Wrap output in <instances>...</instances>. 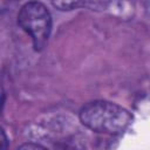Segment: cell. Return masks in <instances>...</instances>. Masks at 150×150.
I'll list each match as a JSON object with an SVG mask.
<instances>
[{
  "label": "cell",
  "mask_w": 150,
  "mask_h": 150,
  "mask_svg": "<svg viewBox=\"0 0 150 150\" xmlns=\"http://www.w3.org/2000/svg\"><path fill=\"white\" fill-rule=\"evenodd\" d=\"M80 121L88 129L109 135L123 132L132 121L123 107L108 101H93L80 110Z\"/></svg>",
  "instance_id": "cell-1"
},
{
  "label": "cell",
  "mask_w": 150,
  "mask_h": 150,
  "mask_svg": "<svg viewBox=\"0 0 150 150\" xmlns=\"http://www.w3.org/2000/svg\"><path fill=\"white\" fill-rule=\"evenodd\" d=\"M18 23L32 38L35 50L46 46L52 30V15L42 2L33 0L25 4L18 14Z\"/></svg>",
  "instance_id": "cell-2"
},
{
  "label": "cell",
  "mask_w": 150,
  "mask_h": 150,
  "mask_svg": "<svg viewBox=\"0 0 150 150\" xmlns=\"http://www.w3.org/2000/svg\"><path fill=\"white\" fill-rule=\"evenodd\" d=\"M52 4L60 11H73L77 8L100 11L107 7L108 0H52Z\"/></svg>",
  "instance_id": "cell-3"
},
{
  "label": "cell",
  "mask_w": 150,
  "mask_h": 150,
  "mask_svg": "<svg viewBox=\"0 0 150 150\" xmlns=\"http://www.w3.org/2000/svg\"><path fill=\"white\" fill-rule=\"evenodd\" d=\"M19 149H45V146L40 144H34V143H26L19 146Z\"/></svg>",
  "instance_id": "cell-4"
},
{
  "label": "cell",
  "mask_w": 150,
  "mask_h": 150,
  "mask_svg": "<svg viewBox=\"0 0 150 150\" xmlns=\"http://www.w3.org/2000/svg\"><path fill=\"white\" fill-rule=\"evenodd\" d=\"M1 141H0V148L1 149H6L7 148V137L5 135V131L1 129Z\"/></svg>",
  "instance_id": "cell-5"
},
{
  "label": "cell",
  "mask_w": 150,
  "mask_h": 150,
  "mask_svg": "<svg viewBox=\"0 0 150 150\" xmlns=\"http://www.w3.org/2000/svg\"><path fill=\"white\" fill-rule=\"evenodd\" d=\"M8 1H18V0H8Z\"/></svg>",
  "instance_id": "cell-6"
}]
</instances>
